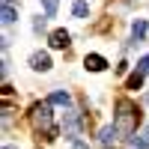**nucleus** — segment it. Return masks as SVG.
I'll return each instance as SVG.
<instances>
[{"instance_id": "1", "label": "nucleus", "mask_w": 149, "mask_h": 149, "mask_svg": "<svg viewBox=\"0 0 149 149\" xmlns=\"http://www.w3.org/2000/svg\"><path fill=\"white\" fill-rule=\"evenodd\" d=\"M113 125L119 128V134H134L140 125V110L134 107L131 102H119L116 104V122Z\"/></svg>"}, {"instance_id": "2", "label": "nucleus", "mask_w": 149, "mask_h": 149, "mask_svg": "<svg viewBox=\"0 0 149 149\" xmlns=\"http://www.w3.org/2000/svg\"><path fill=\"white\" fill-rule=\"evenodd\" d=\"M33 125H36V128H45L51 140L57 137V128L51 125V102H42V104L33 107Z\"/></svg>"}, {"instance_id": "3", "label": "nucleus", "mask_w": 149, "mask_h": 149, "mask_svg": "<svg viewBox=\"0 0 149 149\" xmlns=\"http://www.w3.org/2000/svg\"><path fill=\"white\" fill-rule=\"evenodd\" d=\"M116 137H119V128H116V125H104L102 131H98V143H102L104 149L113 146V143H116Z\"/></svg>"}, {"instance_id": "4", "label": "nucleus", "mask_w": 149, "mask_h": 149, "mask_svg": "<svg viewBox=\"0 0 149 149\" xmlns=\"http://www.w3.org/2000/svg\"><path fill=\"white\" fill-rule=\"evenodd\" d=\"M30 66H33L36 72H48V69H51V54H45V51H36V54L30 57Z\"/></svg>"}, {"instance_id": "5", "label": "nucleus", "mask_w": 149, "mask_h": 149, "mask_svg": "<svg viewBox=\"0 0 149 149\" xmlns=\"http://www.w3.org/2000/svg\"><path fill=\"white\" fill-rule=\"evenodd\" d=\"M84 66L90 69V72H104V69H107V60H104L102 54H86V60H84Z\"/></svg>"}, {"instance_id": "6", "label": "nucleus", "mask_w": 149, "mask_h": 149, "mask_svg": "<svg viewBox=\"0 0 149 149\" xmlns=\"http://www.w3.org/2000/svg\"><path fill=\"white\" fill-rule=\"evenodd\" d=\"M48 42H51V48H66V45L72 42V36H69L66 30H54L51 36H48Z\"/></svg>"}, {"instance_id": "7", "label": "nucleus", "mask_w": 149, "mask_h": 149, "mask_svg": "<svg viewBox=\"0 0 149 149\" xmlns=\"http://www.w3.org/2000/svg\"><path fill=\"white\" fill-rule=\"evenodd\" d=\"M146 27H149L146 21H134V24H131V39H134V42H143V36H146Z\"/></svg>"}, {"instance_id": "8", "label": "nucleus", "mask_w": 149, "mask_h": 149, "mask_svg": "<svg viewBox=\"0 0 149 149\" xmlns=\"http://www.w3.org/2000/svg\"><path fill=\"white\" fill-rule=\"evenodd\" d=\"M51 104H63V107H69L72 104V95L69 93H63V90H57V93H51V98H48Z\"/></svg>"}, {"instance_id": "9", "label": "nucleus", "mask_w": 149, "mask_h": 149, "mask_svg": "<svg viewBox=\"0 0 149 149\" xmlns=\"http://www.w3.org/2000/svg\"><path fill=\"white\" fill-rule=\"evenodd\" d=\"M72 15H74V18H86V15H90V6H86L84 0H78V3L72 6Z\"/></svg>"}, {"instance_id": "10", "label": "nucleus", "mask_w": 149, "mask_h": 149, "mask_svg": "<svg viewBox=\"0 0 149 149\" xmlns=\"http://www.w3.org/2000/svg\"><path fill=\"white\" fill-rule=\"evenodd\" d=\"M143 74L146 72H140V69L131 74V78H128V90H140V86H143Z\"/></svg>"}, {"instance_id": "11", "label": "nucleus", "mask_w": 149, "mask_h": 149, "mask_svg": "<svg viewBox=\"0 0 149 149\" xmlns=\"http://www.w3.org/2000/svg\"><path fill=\"white\" fill-rule=\"evenodd\" d=\"M12 21H15V9L6 3V6H3V24H12Z\"/></svg>"}, {"instance_id": "12", "label": "nucleus", "mask_w": 149, "mask_h": 149, "mask_svg": "<svg viewBox=\"0 0 149 149\" xmlns=\"http://www.w3.org/2000/svg\"><path fill=\"white\" fill-rule=\"evenodd\" d=\"M42 3H45V12H48V18H51L54 12H57V0H42Z\"/></svg>"}, {"instance_id": "13", "label": "nucleus", "mask_w": 149, "mask_h": 149, "mask_svg": "<svg viewBox=\"0 0 149 149\" xmlns=\"http://www.w3.org/2000/svg\"><path fill=\"white\" fill-rule=\"evenodd\" d=\"M137 66H140V72H146V74H149V54H146V57L140 60V63H137Z\"/></svg>"}, {"instance_id": "14", "label": "nucleus", "mask_w": 149, "mask_h": 149, "mask_svg": "<svg viewBox=\"0 0 149 149\" xmlns=\"http://www.w3.org/2000/svg\"><path fill=\"white\" fill-rule=\"evenodd\" d=\"M72 149H86V143H84V140H78V137H72Z\"/></svg>"}, {"instance_id": "15", "label": "nucleus", "mask_w": 149, "mask_h": 149, "mask_svg": "<svg viewBox=\"0 0 149 149\" xmlns=\"http://www.w3.org/2000/svg\"><path fill=\"white\" fill-rule=\"evenodd\" d=\"M6 149H15V146H6Z\"/></svg>"}, {"instance_id": "16", "label": "nucleus", "mask_w": 149, "mask_h": 149, "mask_svg": "<svg viewBox=\"0 0 149 149\" xmlns=\"http://www.w3.org/2000/svg\"><path fill=\"white\" fill-rule=\"evenodd\" d=\"M6 3H12V0H6Z\"/></svg>"}]
</instances>
